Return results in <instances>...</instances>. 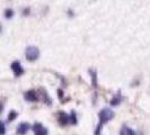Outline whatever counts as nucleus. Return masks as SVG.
<instances>
[{"label":"nucleus","instance_id":"nucleus-1","mask_svg":"<svg viewBox=\"0 0 150 135\" xmlns=\"http://www.w3.org/2000/svg\"><path fill=\"white\" fill-rule=\"evenodd\" d=\"M98 117H99V125H98V127L96 128V131H95V135L100 134V129L103 127L104 123H107L110 120H112L113 117H114V112H113L111 109L105 108V109L100 110V112L98 114Z\"/></svg>","mask_w":150,"mask_h":135},{"label":"nucleus","instance_id":"nucleus-2","mask_svg":"<svg viewBox=\"0 0 150 135\" xmlns=\"http://www.w3.org/2000/svg\"><path fill=\"white\" fill-rule=\"evenodd\" d=\"M25 55H26V59L28 61H35L38 60V56H40V51H38V47H35V46H28L26 49Z\"/></svg>","mask_w":150,"mask_h":135},{"label":"nucleus","instance_id":"nucleus-3","mask_svg":"<svg viewBox=\"0 0 150 135\" xmlns=\"http://www.w3.org/2000/svg\"><path fill=\"white\" fill-rule=\"evenodd\" d=\"M33 131L35 135H47V129L42 126V124L36 123L33 125Z\"/></svg>","mask_w":150,"mask_h":135},{"label":"nucleus","instance_id":"nucleus-4","mask_svg":"<svg viewBox=\"0 0 150 135\" xmlns=\"http://www.w3.org/2000/svg\"><path fill=\"white\" fill-rule=\"evenodd\" d=\"M11 70L14 71V73H15L16 77H19V75H22L23 73H24V70H23L21 63H19V62H17V61L11 64Z\"/></svg>","mask_w":150,"mask_h":135},{"label":"nucleus","instance_id":"nucleus-5","mask_svg":"<svg viewBox=\"0 0 150 135\" xmlns=\"http://www.w3.org/2000/svg\"><path fill=\"white\" fill-rule=\"evenodd\" d=\"M24 97H25V99H26L27 101H32V103H33V101L35 103V101H38V95H36V92H35L34 90H30V91H27V92L25 94V96H24Z\"/></svg>","mask_w":150,"mask_h":135},{"label":"nucleus","instance_id":"nucleus-6","mask_svg":"<svg viewBox=\"0 0 150 135\" xmlns=\"http://www.w3.org/2000/svg\"><path fill=\"white\" fill-rule=\"evenodd\" d=\"M28 129H30V124H27V123H22V124H19L18 127H17V133L19 135H24Z\"/></svg>","mask_w":150,"mask_h":135},{"label":"nucleus","instance_id":"nucleus-7","mask_svg":"<svg viewBox=\"0 0 150 135\" xmlns=\"http://www.w3.org/2000/svg\"><path fill=\"white\" fill-rule=\"evenodd\" d=\"M59 122L62 125H66L69 122V116L64 112H60V114H59Z\"/></svg>","mask_w":150,"mask_h":135},{"label":"nucleus","instance_id":"nucleus-8","mask_svg":"<svg viewBox=\"0 0 150 135\" xmlns=\"http://www.w3.org/2000/svg\"><path fill=\"white\" fill-rule=\"evenodd\" d=\"M120 135H135V132L133 129L127 127V126H123L120 132Z\"/></svg>","mask_w":150,"mask_h":135},{"label":"nucleus","instance_id":"nucleus-9","mask_svg":"<svg viewBox=\"0 0 150 135\" xmlns=\"http://www.w3.org/2000/svg\"><path fill=\"white\" fill-rule=\"evenodd\" d=\"M121 100H122V98H121L120 94H119L116 97L113 98V99H112V101H111V105H112V106H117L121 103Z\"/></svg>","mask_w":150,"mask_h":135},{"label":"nucleus","instance_id":"nucleus-10","mask_svg":"<svg viewBox=\"0 0 150 135\" xmlns=\"http://www.w3.org/2000/svg\"><path fill=\"white\" fill-rule=\"evenodd\" d=\"M69 122H71L72 124H77V118H76L75 112H71V115L69 116Z\"/></svg>","mask_w":150,"mask_h":135},{"label":"nucleus","instance_id":"nucleus-11","mask_svg":"<svg viewBox=\"0 0 150 135\" xmlns=\"http://www.w3.org/2000/svg\"><path fill=\"white\" fill-rule=\"evenodd\" d=\"M13 15H14V11H13L11 9H7V10L5 11V17H6V18H11Z\"/></svg>","mask_w":150,"mask_h":135},{"label":"nucleus","instance_id":"nucleus-12","mask_svg":"<svg viewBox=\"0 0 150 135\" xmlns=\"http://www.w3.org/2000/svg\"><path fill=\"white\" fill-rule=\"evenodd\" d=\"M16 117H17V112H10V114H9V116H8V120H15Z\"/></svg>","mask_w":150,"mask_h":135},{"label":"nucleus","instance_id":"nucleus-13","mask_svg":"<svg viewBox=\"0 0 150 135\" xmlns=\"http://www.w3.org/2000/svg\"><path fill=\"white\" fill-rule=\"evenodd\" d=\"M5 132H6V128H5V124H4L2 122H0V134L4 135V134H5Z\"/></svg>","mask_w":150,"mask_h":135},{"label":"nucleus","instance_id":"nucleus-14","mask_svg":"<svg viewBox=\"0 0 150 135\" xmlns=\"http://www.w3.org/2000/svg\"><path fill=\"white\" fill-rule=\"evenodd\" d=\"M0 30H1V26H0Z\"/></svg>","mask_w":150,"mask_h":135}]
</instances>
